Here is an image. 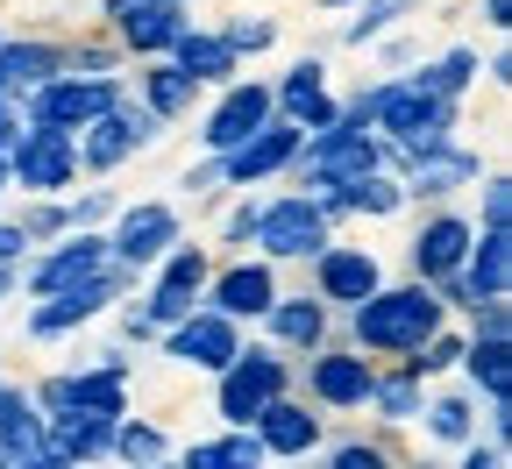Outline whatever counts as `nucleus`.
Listing matches in <instances>:
<instances>
[{
	"label": "nucleus",
	"instance_id": "obj_1",
	"mask_svg": "<svg viewBox=\"0 0 512 469\" xmlns=\"http://www.w3.org/2000/svg\"><path fill=\"white\" fill-rule=\"evenodd\" d=\"M441 320H448V306L434 299L427 278H413V285H377V292H363V299L349 306V334H356L363 356H413Z\"/></svg>",
	"mask_w": 512,
	"mask_h": 469
},
{
	"label": "nucleus",
	"instance_id": "obj_2",
	"mask_svg": "<svg viewBox=\"0 0 512 469\" xmlns=\"http://www.w3.org/2000/svg\"><path fill=\"white\" fill-rule=\"evenodd\" d=\"M278 391H292L285 349H235V356L214 370V413H221L228 427H249Z\"/></svg>",
	"mask_w": 512,
	"mask_h": 469
},
{
	"label": "nucleus",
	"instance_id": "obj_3",
	"mask_svg": "<svg viewBox=\"0 0 512 469\" xmlns=\"http://www.w3.org/2000/svg\"><path fill=\"white\" fill-rule=\"evenodd\" d=\"M72 178H79V136H72V128H50V121H29V114H22L15 150H8V185L50 199V192H64Z\"/></svg>",
	"mask_w": 512,
	"mask_h": 469
},
{
	"label": "nucleus",
	"instance_id": "obj_4",
	"mask_svg": "<svg viewBox=\"0 0 512 469\" xmlns=\"http://www.w3.org/2000/svg\"><path fill=\"white\" fill-rule=\"evenodd\" d=\"M128 278L136 271H121V263L107 256L93 278H79V285H64V292H43L36 306H29V334L36 342H57V334H72V327H86V320H100L121 292H128Z\"/></svg>",
	"mask_w": 512,
	"mask_h": 469
},
{
	"label": "nucleus",
	"instance_id": "obj_5",
	"mask_svg": "<svg viewBox=\"0 0 512 469\" xmlns=\"http://www.w3.org/2000/svg\"><path fill=\"white\" fill-rule=\"evenodd\" d=\"M164 128H171V121H157L143 100H136V107L114 100L107 114H93V121L79 128V164H86V171H114V164H128L136 150L164 143Z\"/></svg>",
	"mask_w": 512,
	"mask_h": 469
},
{
	"label": "nucleus",
	"instance_id": "obj_6",
	"mask_svg": "<svg viewBox=\"0 0 512 469\" xmlns=\"http://www.w3.org/2000/svg\"><path fill=\"white\" fill-rule=\"evenodd\" d=\"M256 249H264L271 263H306L320 242H328V214H320L313 192H285V199H264L256 207Z\"/></svg>",
	"mask_w": 512,
	"mask_h": 469
},
{
	"label": "nucleus",
	"instance_id": "obj_7",
	"mask_svg": "<svg viewBox=\"0 0 512 469\" xmlns=\"http://www.w3.org/2000/svg\"><path fill=\"white\" fill-rule=\"evenodd\" d=\"M121 100V79L114 72H57V79H43L29 100H22V114L29 121H50V128H79L93 121V114H107Z\"/></svg>",
	"mask_w": 512,
	"mask_h": 469
},
{
	"label": "nucleus",
	"instance_id": "obj_8",
	"mask_svg": "<svg viewBox=\"0 0 512 469\" xmlns=\"http://www.w3.org/2000/svg\"><path fill=\"white\" fill-rule=\"evenodd\" d=\"M299 136H306L299 121L271 114L264 128H249V136H242L235 150H221V157H214V178H221V185H264L271 171H285V164H292Z\"/></svg>",
	"mask_w": 512,
	"mask_h": 469
},
{
	"label": "nucleus",
	"instance_id": "obj_9",
	"mask_svg": "<svg viewBox=\"0 0 512 469\" xmlns=\"http://www.w3.org/2000/svg\"><path fill=\"white\" fill-rule=\"evenodd\" d=\"M200 292H207V249L200 242H171L164 256H157V285H150V299L136 306L150 327H171L178 313H192L200 306Z\"/></svg>",
	"mask_w": 512,
	"mask_h": 469
},
{
	"label": "nucleus",
	"instance_id": "obj_10",
	"mask_svg": "<svg viewBox=\"0 0 512 469\" xmlns=\"http://www.w3.org/2000/svg\"><path fill=\"white\" fill-rule=\"evenodd\" d=\"M235 349H242V320H228L221 306H192L164 327V356L192 363V370H221Z\"/></svg>",
	"mask_w": 512,
	"mask_h": 469
},
{
	"label": "nucleus",
	"instance_id": "obj_11",
	"mask_svg": "<svg viewBox=\"0 0 512 469\" xmlns=\"http://www.w3.org/2000/svg\"><path fill=\"white\" fill-rule=\"evenodd\" d=\"M306 356H313L306 363V391L320 398V406H328V413H363L377 363L363 349H306Z\"/></svg>",
	"mask_w": 512,
	"mask_h": 469
},
{
	"label": "nucleus",
	"instance_id": "obj_12",
	"mask_svg": "<svg viewBox=\"0 0 512 469\" xmlns=\"http://www.w3.org/2000/svg\"><path fill=\"white\" fill-rule=\"evenodd\" d=\"M178 242V214L164 207V199H143V207H128L107 235V256L121 263V271H150V263Z\"/></svg>",
	"mask_w": 512,
	"mask_h": 469
},
{
	"label": "nucleus",
	"instance_id": "obj_13",
	"mask_svg": "<svg viewBox=\"0 0 512 469\" xmlns=\"http://www.w3.org/2000/svg\"><path fill=\"white\" fill-rule=\"evenodd\" d=\"M399 178H406V199H448V192L477 185V178H484V164H477V150H463L456 136H448V143H427V150H413Z\"/></svg>",
	"mask_w": 512,
	"mask_h": 469
},
{
	"label": "nucleus",
	"instance_id": "obj_14",
	"mask_svg": "<svg viewBox=\"0 0 512 469\" xmlns=\"http://www.w3.org/2000/svg\"><path fill=\"white\" fill-rule=\"evenodd\" d=\"M271 114H278V107H271V86H256V79H228V86H221V100H214V114H207V128H200L207 157L235 150L249 128H264Z\"/></svg>",
	"mask_w": 512,
	"mask_h": 469
},
{
	"label": "nucleus",
	"instance_id": "obj_15",
	"mask_svg": "<svg viewBox=\"0 0 512 469\" xmlns=\"http://www.w3.org/2000/svg\"><path fill=\"white\" fill-rule=\"evenodd\" d=\"M107 15H114V43H121V50H136V57H164L171 36L192 22L178 0H114Z\"/></svg>",
	"mask_w": 512,
	"mask_h": 469
},
{
	"label": "nucleus",
	"instance_id": "obj_16",
	"mask_svg": "<svg viewBox=\"0 0 512 469\" xmlns=\"http://www.w3.org/2000/svg\"><path fill=\"white\" fill-rule=\"evenodd\" d=\"M470 221L463 214H427L420 221V235L406 242V263H413V278H448V271H463V256H470Z\"/></svg>",
	"mask_w": 512,
	"mask_h": 469
},
{
	"label": "nucleus",
	"instance_id": "obj_17",
	"mask_svg": "<svg viewBox=\"0 0 512 469\" xmlns=\"http://www.w3.org/2000/svg\"><path fill=\"white\" fill-rule=\"evenodd\" d=\"M377 285H384V271H377L370 249H328V242L313 249V292L328 299V306H356Z\"/></svg>",
	"mask_w": 512,
	"mask_h": 469
},
{
	"label": "nucleus",
	"instance_id": "obj_18",
	"mask_svg": "<svg viewBox=\"0 0 512 469\" xmlns=\"http://www.w3.org/2000/svg\"><path fill=\"white\" fill-rule=\"evenodd\" d=\"M107 263V235H93V228H72V242H57L50 256H36L29 263V299H43V292H64V285H79V278H93Z\"/></svg>",
	"mask_w": 512,
	"mask_h": 469
},
{
	"label": "nucleus",
	"instance_id": "obj_19",
	"mask_svg": "<svg viewBox=\"0 0 512 469\" xmlns=\"http://www.w3.org/2000/svg\"><path fill=\"white\" fill-rule=\"evenodd\" d=\"M278 299V271H271V256H256V263H228L221 278H207V306H221L228 320H264V306Z\"/></svg>",
	"mask_w": 512,
	"mask_h": 469
},
{
	"label": "nucleus",
	"instance_id": "obj_20",
	"mask_svg": "<svg viewBox=\"0 0 512 469\" xmlns=\"http://www.w3.org/2000/svg\"><path fill=\"white\" fill-rule=\"evenodd\" d=\"M57 72H64V50H57V43H43V36L0 43V107L22 114V100H29L43 79H57Z\"/></svg>",
	"mask_w": 512,
	"mask_h": 469
},
{
	"label": "nucleus",
	"instance_id": "obj_21",
	"mask_svg": "<svg viewBox=\"0 0 512 469\" xmlns=\"http://www.w3.org/2000/svg\"><path fill=\"white\" fill-rule=\"evenodd\" d=\"M164 57L178 64V72H185L192 86H228V79L242 72V57H235V43H228L221 29H192V22H185V29L171 36V50H164Z\"/></svg>",
	"mask_w": 512,
	"mask_h": 469
},
{
	"label": "nucleus",
	"instance_id": "obj_22",
	"mask_svg": "<svg viewBox=\"0 0 512 469\" xmlns=\"http://www.w3.org/2000/svg\"><path fill=\"white\" fill-rule=\"evenodd\" d=\"M271 107L285 114V121H299V128H328L342 107L328 100V72H320V57H299L292 72L271 86Z\"/></svg>",
	"mask_w": 512,
	"mask_h": 469
},
{
	"label": "nucleus",
	"instance_id": "obj_23",
	"mask_svg": "<svg viewBox=\"0 0 512 469\" xmlns=\"http://www.w3.org/2000/svg\"><path fill=\"white\" fill-rule=\"evenodd\" d=\"M249 427H256V441H264V455H313L320 448V413H306L292 391H278Z\"/></svg>",
	"mask_w": 512,
	"mask_h": 469
},
{
	"label": "nucleus",
	"instance_id": "obj_24",
	"mask_svg": "<svg viewBox=\"0 0 512 469\" xmlns=\"http://www.w3.org/2000/svg\"><path fill=\"white\" fill-rule=\"evenodd\" d=\"M264 327H271V349H299V356H306V349L328 342V299H320V292H313V299H285V292H278V299L264 306Z\"/></svg>",
	"mask_w": 512,
	"mask_h": 469
},
{
	"label": "nucleus",
	"instance_id": "obj_25",
	"mask_svg": "<svg viewBox=\"0 0 512 469\" xmlns=\"http://www.w3.org/2000/svg\"><path fill=\"white\" fill-rule=\"evenodd\" d=\"M0 462H43V413L15 384H0Z\"/></svg>",
	"mask_w": 512,
	"mask_h": 469
},
{
	"label": "nucleus",
	"instance_id": "obj_26",
	"mask_svg": "<svg viewBox=\"0 0 512 469\" xmlns=\"http://www.w3.org/2000/svg\"><path fill=\"white\" fill-rule=\"evenodd\" d=\"M456 370L484 391V406L512 398V342H505V334H463V363Z\"/></svg>",
	"mask_w": 512,
	"mask_h": 469
},
{
	"label": "nucleus",
	"instance_id": "obj_27",
	"mask_svg": "<svg viewBox=\"0 0 512 469\" xmlns=\"http://www.w3.org/2000/svg\"><path fill=\"white\" fill-rule=\"evenodd\" d=\"M463 285H470V299H505V285H512V235H505V228H484V235H470V256H463Z\"/></svg>",
	"mask_w": 512,
	"mask_h": 469
},
{
	"label": "nucleus",
	"instance_id": "obj_28",
	"mask_svg": "<svg viewBox=\"0 0 512 469\" xmlns=\"http://www.w3.org/2000/svg\"><path fill=\"white\" fill-rule=\"evenodd\" d=\"M420 384H427V377H420L413 363H399V370H377L363 406H370L377 420H392V427H399V420H420V406H427V391H420Z\"/></svg>",
	"mask_w": 512,
	"mask_h": 469
},
{
	"label": "nucleus",
	"instance_id": "obj_29",
	"mask_svg": "<svg viewBox=\"0 0 512 469\" xmlns=\"http://www.w3.org/2000/svg\"><path fill=\"white\" fill-rule=\"evenodd\" d=\"M256 462H264L256 427H228L221 441H192L185 448V469H256Z\"/></svg>",
	"mask_w": 512,
	"mask_h": 469
},
{
	"label": "nucleus",
	"instance_id": "obj_30",
	"mask_svg": "<svg viewBox=\"0 0 512 469\" xmlns=\"http://www.w3.org/2000/svg\"><path fill=\"white\" fill-rule=\"evenodd\" d=\"M342 199H349V214H370V221H392V214L406 207V178H384V171H363V178H349V185H342Z\"/></svg>",
	"mask_w": 512,
	"mask_h": 469
},
{
	"label": "nucleus",
	"instance_id": "obj_31",
	"mask_svg": "<svg viewBox=\"0 0 512 469\" xmlns=\"http://www.w3.org/2000/svg\"><path fill=\"white\" fill-rule=\"evenodd\" d=\"M192 93H200V86H192L178 64H157V72H143V107H150L157 121H178V114L192 107Z\"/></svg>",
	"mask_w": 512,
	"mask_h": 469
},
{
	"label": "nucleus",
	"instance_id": "obj_32",
	"mask_svg": "<svg viewBox=\"0 0 512 469\" xmlns=\"http://www.w3.org/2000/svg\"><path fill=\"white\" fill-rule=\"evenodd\" d=\"M420 413H427V434L448 441V448H463L477 434V406H470V398H434V406H420Z\"/></svg>",
	"mask_w": 512,
	"mask_h": 469
},
{
	"label": "nucleus",
	"instance_id": "obj_33",
	"mask_svg": "<svg viewBox=\"0 0 512 469\" xmlns=\"http://www.w3.org/2000/svg\"><path fill=\"white\" fill-rule=\"evenodd\" d=\"M413 8H420V0H363V15L342 29V43H356V50H363V43H377L384 29H399Z\"/></svg>",
	"mask_w": 512,
	"mask_h": 469
},
{
	"label": "nucleus",
	"instance_id": "obj_34",
	"mask_svg": "<svg viewBox=\"0 0 512 469\" xmlns=\"http://www.w3.org/2000/svg\"><path fill=\"white\" fill-rule=\"evenodd\" d=\"M107 455H121V462H164V455H171V441H164L157 427H143V420H128V413H121V420H114V448H107Z\"/></svg>",
	"mask_w": 512,
	"mask_h": 469
},
{
	"label": "nucleus",
	"instance_id": "obj_35",
	"mask_svg": "<svg viewBox=\"0 0 512 469\" xmlns=\"http://www.w3.org/2000/svg\"><path fill=\"white\" fill-rule=\"evenodd\" d=\"M399 363H413L420 377H441V370H456V363H463V334H448V320H441L427 342H420L413 356H399Z\"/></svg>",
	"mask_w": 512,
	"mask_h": 469
},
{
	"label": "nucleus",
	"instance_id": "obj_36",
	"mask_svg": "<svg viewBox=\"0 0 512 469\" xmlns=\"http://www.w3.org/2000/svg\"><path fill=\"white\" fill-rule=\"evenodd\" d=\"M477 72H484L477 50H448L441 64H427V86H434V93H448V100H463V93L477 86Z\"/></svg>",
	"mask_w": 512,
	"mask_h": 469
},
{
	"label": "nucleus",
	"instance_id": "obj_37",
	"mask_svg": "<svg viewBox=\"0 0 512 469\" xmlns=\"http://www.w3.org/2000/svg\"><path fill=\"white\" fill-rule=\"evenodd\" d=\"M221 36L235 43V57H256V50H271V43H278V29H271V22H249V15H242V22H228Z\"/></svg>",
	"mask_w": 512,
	"mask_h": 469
},
{
	"label": "nucleus",
	"instance_id": "obj_38",
	"mask_svg": "<svg viewBox=\"0 0 512 469\" xmlns=\"http://www.w3.org/2000/svg\"><path fill=\"white\" fill-rule=\"evenodd\" d=\"M22 228H29V242H43V235H72V207H57V192H50Z\"/></svg>",
	"mask_w": 512,
	"mask_h": 469
},
{
	"label": "nucleus",
	"instance_id": "obj_39",
	"mask_svg": "<svg viewBox=\"0 0 512 469\" xmlns=\"http://www.w3.org/2000/svg\"><path fill=\"white\" fill-rule=\"evenodd\" d=\"M505 221H512V185L484 178V228H505Z\"/></svg>",
	"mask_w": 512,
	"mask_h": 469
},
{
	"label": "nucleus",
	"instance_id": "obj_40",
	"mask_svg": "<svg viewBox=\"0 0 512 469\" xmlns=\"http://www.w3.org/2000/svg\"><path fill=\"white\" fill-rule=\"evenodd\" d=\"M377 462H384L377 441H342V448H335V469H377Z\"/></svg>",
	"mask_w": 512,
	"mask_h": 469
},
{
	"label": "nucleus",
	"instance_id": "obj_41",
	"mask_svg": "<svg viewBox=\"0 0 512 469\" xmlns=\"http://www.w3.org/2000/svg\"><path fill=\"white\" fill-rule=\"evenodd\" d=\"M249 235H256V199L228 207V221H221V242H249Z\"/></svg>",
	"mask_w": 512,
	"mask_h": 469
},
{
	"label": "nucleus",
	"instance_id": "obj_42",
	"mask_svg": "<svg viewBox=\"0 0 512 469\" xmlns=\"http://www.w3.org/2000/svg\"><path fill=\"white\" fill-rule=\"evenodd\" d=\"M29 256V228L22 221H0V263H22Z\"/></svg>",
	"mask_w": 512,
	"mask_h": 469
},
{
	"label": "nucleus",
	"instance_id": "obj_43",
	"mask_svg": "<svg viewBox=\"0 0 512 469\" xmlns=\"http://www.w3.org/2000/svg\"><path fill=\"white\" fill-rule=\"evenodd\" d=\"M100 214H107V192H86V199H79V207H72V228H93Z\"/></svg>",
	"mask_w": 512,
	"mask_h": 469
},
{
	"label": "nucleus",
	"instance_id": "obj_44",
	"mask_svg": "<svg viewBox=\"0 0 512 469\" xmlns=\"http://www.w3.org/2000/svg\"><path fill=\"white\" fill-rule=\"evenodd\" d=\"M15 128H22V114L0 107V164H8V150H15Z\"/></svg>",
	"mask_w": 512,
	"mask_h": 469
},
{
	"label": "nucleus",
	"instance_id": "obj_45",
	"mask_svg": "<svg viewBox=\"0 0 512 469\" xmlns=\"http://www.w3.org/2000/svg\"><path fill=\"white\" fill-rule=\"evenodd\" d=\"M484 22L505 36V29H512V0H484Z\"/></svg>",
	"mask_w": 512,
	"mask_h": 469
},
{
	"label": "nucleus",
	"instance_id": "obj_46",
	"mask_svg": "<svg viewBox=\"0 0 512 469\" xmlns=\"http://www.w3.org/2000/svg\"><path fill=\"white\" fill-rule=\"evenodd\" d=\"M15 292V271H8V263H0V299H8Z\"/></svg>",
	"mask_w": 512,
	"mask_h": 469
},
{
	"label": "nucleus",
	"instance_id": "obj_47",
	"mask_svg": "<svg viewBox=\"0 0 512 469\" xmlns=\"http://www.w3.org/2000/svg\"><path fill=\"white\" fill-rule=\"evenodd\" d=\"M328 8H356V0H328Z\"/></svg>",
	"mask_w": 512,
	"mask_h": 469
},
{
	"label": "nucleus",
	"instance_id": "obj_48",
	"mask_svg": "<svg viewBox=\"0 0 512 469\" xmlns=\"http://www.w3.org/2000/svg\"><path fill=\"white\" fill-rule=\"evenodd\" d=\"M0 192H8V164H0Z\"/></svg>",
	"mask_w": 512,
	"mask_h": 469
},
{
	"label": "nucleus",
	"instance_id": "obj_49",
	"mask_svg": "<svg viewBox=\"0 0 512 469\" xmlns=\"http://www.w3.org/2000/svg\"><path fill=\"white\" fill-rule=\"evenodd\" d=\"M100 8H114V0H100Z\"/></svg>",
	"mask_w": 512,
	"mask_h": 469
}]
</instances>
